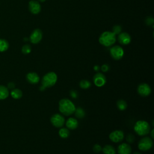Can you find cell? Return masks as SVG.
Here are the masks:
<instances>
[{
    "mask_svg": "<svg viewBox=\"0 0 154 154\" xmlns=\"http://www.w3.org/2000/svg\"><path fill=\"white\" fill-rule=\"evenodd\" d=\"M121 30H122V28H121L120 26H119V25H115L113 27V28H112V32L115 35L119 34L121 32Z\"/></svg>",
    "mask_w": 154,
    "mask_h": 154,
    "instance_id": "484cf974",
    "label": "cell"
},
{
    "mask_svg": "<svg viewBox=\"0 0 154 154\" xmlns=\"http://www.w3.org/2000/svg\"><path fill=\"white\" fill-rule=\"evenodd\" d=\"M42 38V32L40 29H34L29 37V40L32 43L37 44L39 43Z\"/></svg>",
    "mask_w": 154,
    "mask_h": 154,
    "instance_id": "30bf717a",
    "label": "cell"
},
{
    "mask_svg": "<svg viewBox=\"0 0 154 154\" xmlns=\"http://www.w3.org/2000/svg\"><path fill=\"white\" fill-rule=\"evenodd\" d=\"M9 44L8 42L2 38H0V52H4L8 49Z\"/></svg>",
    "mask_w": 154,
    "mask_h": 154,
    "instance_id": "44dd1931",
    "label": "cell"
},
{
    "mask_svg": "<svg viewBox=\"0 0 154 154\" xmlns=\"http://www.w3.org/2000/svg\"><path fill=\"white\" fill-rule=\"evenodd\" d=\"M106 82V77L101 73H97L93 76V82L98 87L103 86Z\"/></svg>",
    "mask_w": 154,
    "mask_h": 154,
    "instance_id": "8fae6325",
    "label": "cell"
},
{
    "mask_svg": "<svg viewBox=\"0 0 154 154\" xmlns=\"http://www.w3.org/2000/svg\"><path fill=\"white\" fill-rule=\"evenodd\" d=\"M134 129L138 135L144 136L150 133V126L147 122L144 120H138L135 123L134 126Z\"/></svg>",
    "mask_w": 154,
    "mask_h": 154,
    "instance_id": "7a4b0ae2",
    "label": "cell"
},
{
    "mask_svg": "<svg viewBox=\"0 0 154 154\" xmlns=\"http://www.w3.org/2000/svg\"><path fill=\"white\" fill-rule=\"evenodd\" d=\"M39 1H40V2H44V1H45L46 0H38Z\"/></svg>",
    "mask_w": 154,
    "mask_h": 154,
    "instance_id": "8d00e7d4",
    "label": "cell"
},
{
    "mask_svg": "<svg viewBox=\"0 0 154 154\" xmlns=\"http://www.w3.org/2000/svg\"><path fill=\"white\" fill-rule=\"evenodd\" d=\"M153 146V140L150 137H145L142 138L138 143V147L140 150L147 151Z\"/></svg>",
    "mask_w": 154,
    "mask_h": 154,
    "instance_id": "5b68a950",
    "label": "cell"
},
{
    "mask_svg": "<svg viewBox=\"0 0 154 154\" xmlns=\"http://www.w3.org/2000/svg\"><path fill=\"white\" fill-rule=\"evenodd\" d=\"M70 95L71 97L73 99H76L78 97V93L75 90H71L70 92Z\"/></svg>",
    "mask_w": 154,
    "mask_h": 154,
    "instance_id": "f1b7e54d",
    "label": "cell"
},
{
    "mask_svg": "<svg viewBox=\"0 0 154 154\" xmlns=\"http://www.w3.org/2000/svg\"><path fill=\"white\" fill-rule=\"evenodd\" d=\"M117 108L119 110L123 111V110L126 109L127 103H126V102L125 100H122V99H120L117 102Z\"/></svg>",
    "mask_w": 154,
    "mask_h": 154,
    "instance_id": "603a6c76",
    "label": "cell"
},
{
    "mask_svg": "<svg viewBox=\"0 0 154 154\" xmlns=\"http://www.w3.org/2000/svg\"><path fill=\"white\" fill-rule=\"evenodd\" d=\"M138 93L142 96H147L151 93V88L146 83L140 84L137 88Z\"/></svg>",
    "mask_w": 154,
    "mask_h": 154,
    "instance_id": "9c48e42d",
    "label": "cell"
},
{
    "mask_svg": "<svg viewBox=\"0 0 154 154\" xmlns=\"http://www.w3.org/2000/svg\"><path fill=\"white\" fill-rule=\"evenodd\" d=\"M57 81V75L54 72H50L45 74L42 79V85L46 88L52 87Z\"/></svg>",
    "mask_w": 154,
    "mask_h": 154,
    "instance_id": "277c9868",
    "label": "cell"
},
{
    "mask_svg": "<svg viewBox=\"0 0 154 154\" xmlns=\"http://www.w3.org/2000/svg\"><path fill=\"white\" fill-rule=\"evenodd\" d=\"M93 150L95 153H99L102 150V147L99 144H96L94 145L93 147Z\"/></svg>",
    "mask_w": 154,
    "mask_h": 154,
    "instance_id": "83f0119b",
    "label": "cell"
},
{
    "mask_svg": "<svg viewBox=\"0 0 154 154\" xmlns=\"http://www.w3.org/2000/svg\"><path fill=\"white\" fill-rule=\"evenodd\" d=\"M153 133H154V130H153V129H152V131H151V132H150V138H151L152 139H153V138H154Z\"/></svg>",
    "mask_w": 154,
    "mask_h": 154,
    "instance_id": "d6a6232c",
    "label": "cell"
},
{
    "mask_svg": "<svg viewBox=\"0 0 154 154\" xmlns=\"http://www.w3.org/2000/svg\"><path fill=\"white\" fill-rule=\"evenodd\" d=\"M126 140L128 143H132L135 140V137L134 136V135L129 134L126 136Z\"/></svg>",
    "mask_w": 154,
    "mask_h": 154,
    "instance_id": "4316f807",
    "label": "cell"
},
{
    "mask_svg": "<svg viewBox=\"0 0 154 154\" xmlns=\"http://www.w3.org/2000/svg\"><path fill=\"white\" fill-rule=\"evenodd\" d=\"M8 95L9 92L8 88L4 85H0V100L6 99Z\"/></svg>",
    "mask_w": 154,
    "mask_h": 154,
    "instance_id": "e0dca14e",
    "label": "cell"
},
{
    "mask_svg": "<svg viewBox=\"0 0 154 154\" xmlns=\"http://www.w3.org/2000/svg\"><path fill=\"white\" fill-rule=\"evenodd\" d=\"M27 81L32 84H36L39 82L40 78L35 72H29L26 75Z\"/></svg>",
    "mask_w": 154,
    "mask_h": 154,
    "instance_id": "9a60e30c",
    "label": "cell"
},
{
    "mask_svg": "<svg viewBox=\"0 0 154 154\" xmlns=\"http://www.w3.org/2000/svg\"><path fill=\"white\" fill-rule=\"evenodd\" d=\"M134 154H141V153H140V152H135L134 153Z\"/></svg>",
    "mask_w": 154,
    "mask_h": 154,
    "instance_id": "d590c367",
    "label": "cell"
},
{
    "mask_svg": "<svg viewBox=\"0 0 154 154\" xmlns=\"http://www.w3.org/2000/svg\"><path fill=\"white\" fill-rule=\"evenodd\" d=\"M102 150L104 154H116V149L111 145H105Z\"/></svg>",
    "mask_w": 154,
    "mask_h": 154,
    "instance_id": "ac0fdd59",
    "label": "cell"
},
{
    "mask_svg": "<svg viewBox=\"0 0 154 154\" xmlns=\"http://www.w3.org/2000/svg\"><path fill=\"white\" fill-rule=\"evenodd\" d=\"M14 87H15V84H14V82H9L8 84V88L13 90V89L14 88Z\"/></svg>",
    "mask_w": 154,
    "mask_h": 154,
    "instance_id": "1f68e13d",
    "label": "cell"
},
{
    "mask_svg": "<svg viewBox=\"0 0 154 154\" xmlns=\"http://www.w3.org/2000/svg\"><path fill=\"white\" fill-rule=\"evenodd\" d=\"M131 151L132 149L130 145L125 143L120 144L117 148V152L119 154H131Z\"/></svg>",
    "mask_w": 154,
    "mask_h": 154,
    "instance_id": "4fadbf2b",
    "label": "cell"
},
{
    "mask_svg": "<svg viewBox=\"0 0 154 154\" xmlns=\"http://www.w3.org/2000/svg\"><path fill=\"white\" fill-rule=\"evenodd\" d=\"M109 66H108V64H103V65L101 66V70H102V71L103 72H107V71L109 70Z\"/></svg>",
    "mask_w": 154,
    "mask_h": 154,
    "instance_id": "4dcf8cb0",
    "label": "cell"
},
{
    "mask_svg": "<svg viewBox=\"0 0 154 154\" xmlns=\"http://www.w3.org/2000/svg\"><path fill=\"white\" fill-rule=\"evenodd\" d=\"M116 41V35L110 31H105L102 32L99 37V43L106 47L112 45Z\"/></svg>",
    "mask_w": 154,
    "mask_h": 154,
    "instance_id": "3957f363",
    "label": "cell"
},
{
    "mask_svg": "<svg viewBox=\"0 0 154 154\" xmlns=\"http://www.w3.org/2000/svg\"><path fill=\"white\" fill-rule=\"evenodd\" d=\"M11 96L15 99H19L22 96V91L19 88H14L11 91Z\"/></svg>",
    "mask_w": 154,
    "mask_h": 154,
    "instance_id": "d6986e66",
    "label": "cell"
},
{
    "mask_svg": "<svg viewBox=\"0 0 154 154\" xmlns=\"http://www.w3.org/2000/svg\"><path fill=\"white\" fill-rule=\"evenodd\" d=\"M99 69H100V67H99V66H97V65H96V66L94 67V70L95 71H98Z\"/></svg>",
    "mask_w": 154,
    "mask_h": 154,
    "instance_id": "836d02e7",
    "label": "cell"
},
{
    "mask_svg": "<svg viewBox=\"0 0 154 154\" xmlns=\"http://www.w3.org/2000/svg\"><path fill=\"white\" fill-rule=\"evenodd\" d=\"M79 86L81 88L83 89H87L90 86H91V83L90 81H88V80H85V79H83L81 80L79 82Z\"/></svg>",
    "mask_w": 154,
    "mask_h": 154,
    "instance_id": "cb8c5ba5",
    "label": "cell"
},
{
    "mask_svg": "<svg viewBox=\"0 0 154 154\" xmlns=\"http://www.w3.org/2000/svg\"><path fill=\"white\" fill-rule=\"evenodd\" d=\"M59 135L61 138H66L69 137L70 135V132L69 131V129L66 128H61L58 132Z\"/></svg>",
    "mask_w": 154,
    "mask_h": 154,
    "instance_id": "ffe728a7",
    "label": "cell"
},
{
    "mask_svg": "<svg viewBox=\"0 0 154 154\" xmlns=\"http://www.w3.org/2000/svg\"><path fill=\"white\" fill-rule=\"evenodd\" d=\"M45 90V88L44 87H43L42 85H41L40 87V91H43V90Z\"/></svg>",
    "mask_w": 154,
    "mask_h": 154,
    "instance_id": "e575fe53",
    "label": "cell"
},
{
    "mask_svg": "<svg viewBox=\"0 0 154 154\" xmlns=\"http://www.w3.org/2000/svg\"><path fill=\"white\" fill-rule=\"evenodd\" d=\"M146 22L147 25H152L153 23V19L151 17H148L146 20Z\"/></svg>",
    "mask_w": 154,
    "mask_h": 154,
    "instance_id": "f546056e",
    "label": "cell"
},
{
    "mask_svg": "<svg viewBox=\"0 0 154 154\" xmlns=\"http://www.w3.org/2000/svg\"><path fill=\"white\" fill-rule=\"evenodd\" d=\"M31 51V48L29 45H25L22 46V52L24 54H28Z\"/></svg>",
    "mask_w": 154,
    "mask_h": 154,
    "instance_id": "d4e9b609",
    "label": "cell"
},
{
    "mask_svg": "<svg viewBox=\"0 0 154 154\" xmlns=\"http://www.w3.org/2000/svg\"><path fill=\"white\" fill-rule=\"evenodd\" d=\"M29 10L34 14H37L41 10V6L38 2L36 1H31L29 2Z\"/></svg>",
    "mask_w": 154,
    "mask_h": 154,
    "instance_id": "7c38bea8",
    "label": "cell"
},
{
    "mask_svg": "<svg viewBox=\"0 0 154 154\" xmlns=\"http://www.w3.org/2000/svg\"><path fill=\"white\" fill-rule=\"evenodd\" d=\"M28 38H25V39H24V40H28Z\"/></svg>",
    "mask_w": 154,
    "mask_h": 154,
    "instance_id": "74e56055",
    "label": "cell"
},
{
    "mask_svg": "<svg viewBox=\"0 0 154 154\" xmlns=\"http://www.w3.org/2000/svg\"><path fill=\"white\" fill-rule=\"evenodd\" d=\"M51 122L55 127L61 128L65 123V119L62 115L57 113L51 117Z\"/></svg>",
    "mask_w": 154,
    "mask_h": 154,
    "instance_id": "52a82bcc",
    "label": "cell"
},
{
    "mask_svg": "<svg viewBox=\"0 0 154 154\" xmlns=\"http://www.w3.org/2000/svg\"><path fill=\"white\" fill-rule=\"evenodd\" d=\"M110 55L113 59L119 60L123 57L124 55V51L122 47L116 45L110 49Z\"/></svg>",
    "mask_w": 154,
    "mask_h": 154,
    "instance_id": "8992f818",
    "label": "cell"
},
{
    "mask_svg": "<svg viewBox=\"0 0 154 154\" xmlns=\"http://www.w3.org/2000/svg\"><path fill=\"white\" fill-rule=\"evenodd\" d=\"M66 125L67 129L73 130L77 128L78 126V122L75 118L70 117L67 120L66 122Z\"/></svg>",
    "mask_w": 154,
    "mask_h": 154,
    "instance_id": "2e32d148",
    "label": "cell"
},
{
    "mask_svg": "<svg viewBox=\"0 0 154 154\" xmlns=\"http://www.w3.org/2000/svg\"><path fill=\"white\" fill-rule=\"evenodd\" d=\"M119 42L122 45H128L131 40L130 35L127 32H122L118 36Z\"/></svg>",
    "mask_w": 154,
    "mask_h": 154,
    "instance_id": "5bb4252c",
    "label": "cell"
},
{
    "mask_svg": "<svg viewBox=\"0 0 154 154\" xmlns=\"http://www.w3.org/2000/svg\"><path fill=\"white\" fill-rule=\"evenodd\" d=\"M74 113L75 114V116L78 119H82L84 117V116L85 115L84 110L81 107L76 108L75 110Z\"/></svg>",
    "mask_w": 154,
    "mask_h": 154,
    "instance_id": "7402d4cb",
    "label": "cell"
},
{
    "mask_svg": "<svg viewBox=\"0 0 154 154\" xmlns=\"http://www.w3.org/2000/svg\"><path fill=\"white\" fill-rule=\"evenodd\" d=\"M109 138L114 143H119L124 138V133L122 131L116 130L111 132Z\"/></svg>",
    "mask_w": 154,
    "mask_h": 154,
    "instance_id": "ba28073f",
    "label": "cell"
},
{
    "mask_svg": "<svg viewBox=\"0 0 154 154\" xmlns=\"http://www.w3.org/2000/svg\"><path fill=\"white\" fill-rule=\"evenodd\" d=\"M59 111L64 116H70L74 113L76 107L74 103L68 99H62L60 100L59 104Z\"/></svg>",
    "mask_w": 154,
    "mask_h": 154,
    "instance_id": "6da1fadb",
    "label": "cell"
}]
</instances>
